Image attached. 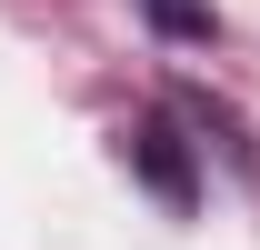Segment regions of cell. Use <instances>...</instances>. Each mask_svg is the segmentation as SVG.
Here are the masks:
<instances>
[{
	"mask_svg": "<svg viewBox=\"0 0 260 250\" xmlns=\"http://www.w3.org/2000/svg\"><path fill=\"white\" fill-rule=\"evenodd\" d=\"M150 10V30H170V40H220V10L210 0H140Z\"/></svg>",
	"mask_w": 260,
	"mask_h": 250,
	"instance_id": "7a4b0ae2",
	"label": "cell"
},
{
	"mask_svg": "<svg viewBox=\"0 0 260 250\" xmlns=\"http://www.w3.org/2000/svg\"><path fill=\"white\" fill-rule=\"evenodd\" d=\"M130 160H140V180L160 190L170 210H190V200H200V170H190V140H180V120H170V110H150V120L130 130Z\"/></svg>",
	"mask_w": 260,
	"mask_h": 250,
	"instance_id": "6da1fadb",
	"label": "cell"
}]
</instances>
